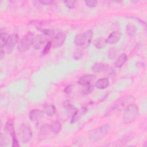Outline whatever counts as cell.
Masks as SVG:
<instances>
[{
  "mask_svg": "<svg viewBox=\"0 0 147 147\" xmlns=\"http://www.w3.org/2000/svg\"><path fill=\"white\" fill-rule=\"evenodd\" d=\"M93 36L92 30H88L83 33L78 34L75 38L74 42L76 45L85 49L90 46Z\"/></svg>",
  "mask_w": 147,
  "mask_h": 147,
  "instance_id": "obj_1",
  "label": "cell"
},
{
  "mask_svg": "<svg viewBox=\"0 0 147 147\" xmlns=\"http://www.w3.org/2000/svg\"><path fill=\"white\" fill-rule=\"evenodd\" d=\"M138 114V108L136 105L129 104L125 109L122 121L126 124H129L134 121Z\"/></svg>",
  "mask_w": 147,
  "mask_h": 147,
  "instance_id": "obj_2",
  "label": "cell"
},
{
  "mask_svg": "<svg viewBox=\"0 0 147 147\" xmlns=\"http://www.w3.org/2000/svg\"><path fill=\"white\" fill-rule=\"evenodd\" d=\"M110 126L109 124H105L92 130L89 134V139L93 142L98 141L103 138L109 132Z\"/></svg>",
  "mask_w": 147,
  "mask_h": 147,
  "instance_id": "obj_3",
  "label": "cell"
},
{
  "mask_svg": "<svg viewBox=\"0 0 147 147\" xmlns=\"http://www.w3.org/2000/svg\"><path fill=\"white\" fill-rule=\"evenodd\" d=\"M34 35L32 33H28L26 34L20 41L17 49L21 52H25L29 49L32 45H33L34 39Z\"/></svg>",
  "mask_w": 147,
  "mask_h": 147,
  "instance_id": "obj_4",
  "label": "cell"
},
{
  "mask_svg": "<svg viewBox=\"0 0 147 147\" xmlns=\"http://www.w3.org/2000/svg\"><path fill=\"white\" fill-rule=\"evenodd\" d=\"M18 136L22 144L28 143L32 137V131L30 126L26 123H22L18 129Z\"/></svg>",
  "mask_w": 147,
  "mask_h": 147,
  "instance_id": "obj_5",
  "label": "cell"
},
{
  "mask_svg": "<svg viewBox=\"0 0 147 147\" xmlns=\"http://www.w3.org/2000/svg\"><path fill=\"white\" fill-rule=\"evenodd\" d=\"M127 101V99L124 98H121L118 100H116L114 103V104L112 105L107 110V111L105 113V116L109 117L117 113L124 107L125 102Z\"/></svg>",
  "mask_w": 147,
  "mask_h": 147,
  "instance_id": "obj_6",
  "label": "cell"
},
{
  "mask_svg": "<svg viewBox=\"0 0 147 147\" xmlns=\"http://www.w3.org/2000/svg\"><path fill=\"white\" fill-rule=\"evenodd\" d=\"M19 41V36L17 33H13L9 35L5 45V51L7 53H10L12 51L13 48L15 47V45L18 43Z\"/></svg>",
  "mask_w": 147,
  "mask_h": 147,
  "instance_id": "obj_7",
  "label": "cell"
},
{
  "mask_svg": "<svg viewBox=\"0 0 147 147\" xmlns=\"http://www.w3.org/2000/svg\"><path fill=\"white\" fill-rule=\"evenodd\" d=\"M14 126H13V123L11 121H8L5 125V129L8 131L11 138H12V146L14 147H17L19 146V143H18V140L17 138V136L16 135L14 129Z\"/></svg>",
  "mask_w": 147,
  "mask_h": 147,
  "instance_id": "obj_8",
  "label": "cell"
},
{
  "mask_svg": "<svg viewBox=\"0 0 147 147\" xmlns=\"http://www.w3.org/2000/svg\"><path fill=\"white\" fill-rule=\"evenodd\" d=\"M66 34L62 32L58 33L55 34L52 41L53 48H56L61 47L66 39Z\"/></svg>",
  "mask_w": 147,
  "mask_h": 147,
  "instance_id": "obj_9",
  "label": "cell"
},
{
  "mask_svg": "<svg viewBox=\"0 0 147 147\" xmlns=\"http://www.w3.org/2000/svg\"><path fill=\"white\" fill-rule=\"evenodd\" d=\"M46 37L45 35L38 34L34 37L33 47L35 49H41L46 42Z\"/></svg>",
  "mask_w": 147,
  "mask_h": 147,
  "instance_id": "obj_10",
  "label": "cell"
},
{
  "mask_svg": "<svg viewBox=\"0 0 147 147\" xmlns=\"http://www.w3.org/2000/svg\"><path fill=\"white\" fill-rule=\"evenodd\" d=\"M63 106L67 114L71 117L75 114V113L78 110L77 108L71 102H70L68 100H65L63 102Z\"/></svg>",
  "mask_w": 147,
  "mask_h": 147,
  "instance_id": "obj_11",
  "label": "cell"
},
{
  "mask_svg": "<svg viewBox=\"0 0 147 147\" xmlns=\"http://www.w3.org/2000/svg\"><path fill=\"white\" fill-rule=\"evenodd\" d=\"M44 113V111L40 109L32 110L29 114V119L33 122L37 121L43 117Z\"/></svg>",
  "mask_w": 147,
  "mask_h": 147,
  "instance_id": "obj_12",
  "label": "cell"
},
{
  "mask_svg": "<svg viewBox=\"0 0 147 147\" xmlns=\"http://www.w3.org/2000/svg\"><path fill=\"white\" fill-rule=\"evenodd\" d=\"M96 76L92 74H87L80 76L78 80V83L80 85H86L91 83V82L95 79Z\"/></svg>",
  "mask_w": 147,
  "mask_h": 147,
  "instance_id": "obj_13",
  "label": "cell"
},
{
  "mask_svg": "<svg viewBox=\"0 0 147 147\" xmlns=\"http://www.w3.org/2000/svg\"><path fill=\"white\" fill-rule=\"evenodd\" d=\"M121 38V33L118 31L112 32L107 37L106 40V42L111 44L117 43Z\"/></svg>",
  "mask_w": 147,
  "mask_h": 147,
  "instance_id": "obj_14",
  "label": "cell"
},
{
  "mask_svg": "<svg viewBox=\"0 0 147 147\" xmlns=\"http://www.w3.org/2000/svg\"><path fill=\"white\" fill-rule=\"evenodd\" d=\"M52 132L51 131V124L49 123H46L43 125L38 132V137L40 138H44L47 137L49 133Z\"/></svg>",
  "mask_w": 147,
  "mask_h": 147,
  "instance_id": "obj_15",
  "label": "cell"
},
{
  "mask_svg": "<svg viewBox=\"0 0 147 147\" xmlns=\"http://www.w3.org/2000/svg\"><path fill=\"white\" fill-rule=\"evenodd\" d=\"M87 111V106L82 107L80 109L78 110L75 114L71 117V123H75L76 121L79 120L83 115H84Z\"/></svg>",
  "mask_w": 147,
  "mask_h": 147,
  "instance_id": "obj_16",
  "label": "cell"
},
{
  "mask_svg": "<svg viewBox=\"0 0 147 147\" xmlns=\"http://www.w3.org/2000/svg\"><path fill=\"white\" fill-rule=\"evenodd\" d=\"M109 85V80L107 78H101L96 80L95 86L98 89H104L107 88Z\"/></svg>",
  "mask_w": 147,
  "mask_h": 147,
  "instance_id": "obj_17",
  "label": "cell"
},
{
  "mask_svg": "<svg viewBox=\"0 0 147 147\" xmlns=\"http://www.w3.org/2000/svg\"><path fill=\"white\" fill-rule=\"evenodd\" d=\"M109 65L107 64L103 63H96L94 64L92 67V71L94 73H98L102 71H105L106 69L108 67Z\"/></svg>",
  "mask_w": 147,
  "mask_h": 147,
  "instance_id": "obj_18",
  "label": "cell"
},
{
  "mask_svg": "<svg viewBox=\"0 0 147 147\" xmlns=\"http://www.w3.org/2000/svg\"><path fill=\"white\" fill-rule=\"evenodd\" d=\"M127 59V56L126 53H121L115 62V67L117 68H121L126 63Z\"/></svg>",
  "mask_w": 147,
  "mask_h": 147,
  "instance_id": "obj_19",
  "label": "cell"
},
{
  "mask_svg": "<svg viewBox=\"0 0 147 147\" xmlns=\"http://www.w3.org/2000/svg\"><path fill=\"white\" fill-rule=\"evenodd\" d=\"M43 111L48 116H52L55 114L56 108L53 105H45L43 107Z\"/></svg>",
  "mask_w": 147,
  "mask_h": 147,
  "instance_id": "obj_20",
  "label": "cell"
},
{
  "mask_svg": "<svg viewBox=\"0 0 147 147\" xmlns=\"http://www.w3.org/2000/svg\"><path fill=\"white\" fill-rule=\"evenodd\" d=\"M62 126L61 123L59 121H56L51 124V128L52 133L57 134L60 131Z\"/></svg>",
  "mask_w": 147,
  "mask_h": 147,
  "instance_id": "obj_21",
  "label": "cell"
},
{
  "mask_svg": "<svg viewBox=\"0 0 147 147\" xmlns=\"http://www.w3.org/2000/svg\"><path fill=\"white\" fill-rule=\"evenodd\" d=\"M94 89V86L90 83L83 86V87L81 90V93L83 95H89L92 92Z\"/></svg>",
  "mask_w": 147,
  "mask_h": 147,
  "instance_id": "obj_22",
  "label": "cell"
},
{
  "mask_svg": "<svg viewBox=\"0 0 147 147\" xmlns=\"http://www.w3.org/2000/svg\"><path fill=\"white\" fill-rule=\"evenodd\" d=\"M106 40H104L103 38H96L93 41L94 45L98 49H101L105 47V46L106 44Z\"/></svg>",
  "mask_w": 147,
  "mask_h": 147,
  "instance_id": "obj_23",
  "label": "cell"
},
{
  "mask_svg": "<svg viewBox=\"0 0 147 147\" xmlns=\"http://www.w3.org/2000/svg\"><path fill=\"white\" fill-rule=\"evenodd\" d=\"M9 35L5 31H2V29L1 30V34H0V38H1V49H3L4 47L5 43L9 37Z\"/></svg>",
  "mask_w": 147,
  "mask_h": 147,
  "instance_id": "obj_24",
  "label": "cell"
},
{
  "mask_svg": "<svg viewBox=\"0 0 147 147\" xmlns=\"http://www.w3.org/2000/svg\"><path fill=\"white\" fill-rule=\"evenodd\" d=\"M126 32L128 35L130 36H134L137 32V28L136 26L132 24H129L126 27Z\"/></svg>",
  "mask_w": 147,
  "mask_h": 147,
  "instance_id": "obj_25",
  "label": "cell"
},
{
  "mask_svg": "<svg viewBox=\"0 0 147 147\" xmlns=\"http://www.w3.org/2000/svg\"><path fill=\"white\" fill-rule=\"evenodd\" d=\"M45 36H52L55 34V30L52 29H48V28H37Z\"/></svg>",
  "mask_w": 147,
  "mask_h": 147,
  "instance_id": "obj_26",
  "label": "cell"
},
{
  "mask_svg": "<svg viewBox=\"0 0 147 147\" xmlns=\"http://www.w3.org/2000/svg\"><path fill=\"white\" fill-rule=\"evenodd\" d=\"M52 45V42L51 41H48L46 44L45 45L42 51V52H41V55L44 56V55H46L48 53V52H49L50 51V49L51 48Z\"/></svg>",
  "mask_w": 147,
  "mask_h": 147,
  "instance_id": "obj_27",
  "label": "cell"
},
{
  "mask_svg": "<svg viewBox=\"0 0 147 147\" xmlns=\"http://www.w3.org/2000/svg\"><path fill=\"white\" fill-rule=\"evenodd\" d=\"M64 3L65 5L69 8V9H74L76 6V1H64Z\"/></svg>",
  "mask_w": 147,
  "mask_h": 147,
  "instance_id": "obj_28",
  "label": "cell"
},
{
  "mask_svg": "<svg viewBox=\"0 0 147 147\" xmlns=\"http://www.w3.org/2000/svg\"><path fill=\"white\" fill-rule=\"evenodd\" d=\"M83 56V52L81 49H76L74 54V57L75 60H79Z\"/></svg>",
  "mask_w": 147,
  "mask_h": 147,
  "instance_id": "obj_29",
  "label": "cell"
},
{
  "mask_svg": "<svg viewBox=\"0 0 147 147\" xmlns=\"http://www.w3.org/2000/svg\"><path fill=\"white\" fill-rule=\"evenodd\" d=\"M98 3V1H85V3L86 5L90 7H93L96 6Z\"/></svg>",
  "mask_w": 147,
  "mask_h": 147,
  "instance_id": "obj_30",
  "label": "cell"
},
{
  "mask_svg": "<svg viewBox=\"0 0 147 147\" xmlns=\"http://www.w3.org/2000/svg\"><path fill=\"white\" fill-rule=\"evenodd\" d=\"M72 87H73V86L71 85V84L66 86L64 90V92L66 94H68V95L70 94L71 93V91H72Z\"/></svg>",
  "mask_w": 147,
  "mask_h": 147,
  "instance_id": "obj_31",
  "label": "cell"
},
{
  "mask_svg": "<svg viewBox=\"0 0 147 147\" xmlns=\"http://www.w3.org/2000/svg\"><path fill=\"white\" fill-rule=\"evenodd\" d=\"M38 2L40 4H42L43 5H49L53 3V1H52V0H42V1H39Z\"/></svg>",
  "mask_w": 147,
  "mask_h": 147,
  "instance_id": "obj_32",
  "label": "cell"
},
{
  "mask_svg": "<svg viewBox=\"0 0 147 147\" xmlns=\"http://www.w3.org/2000/svg\"><path fill=\"white\" fill-rule=\"evenodd\" d=\"M114 3H120L121 1H113Z\"/></svg>",
  "mask_w": 147,
  "mask_h": 147,
  "instance_id": "obj_33",
  "label": "cell"
}]
</instances>
